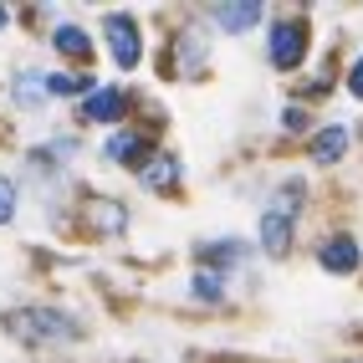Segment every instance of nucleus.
<instances>
[{"instance_id": "obj_1", "label": "nucleus", "mask_w": 363, "mask_h": 363, "mask_svg": "<svg viewBox=\"0 0 363 363\" xmlns=\"http://www.w3.org/2000/svg\"><path fill=\"white\" fill-rule=\"evenodd\" d=\"M6 333L26 348H46V343H77L82 323L62 307H11L6 312Z\"/></svg>"}, {"instance_id": "obj_2", "label": "nucleus", "mask_w": 363, "mask_h": 363, "mask_svg": "<svg viewBox=\"0 0 363 363\" xmlns=\"http://www.w3.org/2000/svg\"><path fill=\"white\" fill-rule=\"evenodd\" d=\"M312 52V26L307 16H281L277 26H266V57L277 72H297Z\"/></svg>"}, {"instance_id": "obj_3", "label": "nucleus", "mask_w": 363, "mask_h": 363, "mask_svg": "<svg viewBox=\"0 0 363 363\" xmlns=\"http://www.w3.org/2000/svg\"><path fill=\"white\" fill-rule=\"evenodd\" d=\"M154 154H159V143L143 133V128H113L108 143H103V159L118 164V169H143Z\"/></svg>"}, {"instance_id": "obj_4", "label": "nucleus", "mask_w": 363, "mask_h": 363, "mask_svg": "<svg viewBox=\"0 0 363 363\" xmlns=\"http://www.w3.org/2000/svg\"><path fill=\"white\" fill-rule=\"evenodd\" d=\"M103 41H108L113 62L123 67V72L143 62V31H138V21H133V16H118V11H113V16L103 21Z\"/></svg>"}, {"instance_id": "obj_5", "label": "nucleus", "mask_w": 363, "mask_h": 363, "mask_svg": "<svg viewBox=\"0 0 363 363\" xmlns=\"http://www.w3.org/2000/svg\"><path fill=\"white\" fill-rule=\"evenodd\" d=\"M205 16H210L215 26H220V31L240 36V31H251V26H261V16H266V6H261V0H215V6H205Z\"/></svg>"}, {"instance_id": "obj_6", "label": "nucleus", "mask_w": 363, "mask_h": 363, "mask_svg": "<svg viewBox=\"0 0 363 363\" xmlns=\"http://www.w3.org/2000/svg\"><path fill=\"white\" fill-rule=\"evenodd\" d=\"M292 240H297V215L266 205L261 210V251L272 256V261H281L286 251H292Z\"/></svg>"}, {"instance_id": "obj_7", "label": "nucleus", "mask_w": 363, "mask_h": 363, "mask_svg": "<svg viewBox=\"0 0 363 363\" xmlns=\"http://www.w3.org/2000/svg\"><path fill=\"white\" fill-rule=\"evenodd\" d=\"M358 261H363V251H358V240L353 235H328L323 246H318V266L323 272H333V277H353L358 272Z\"/></svg>"}, {"instance_id": "obj_8", "label": "nucleus", "mask_w": 363, "mask_h": 363, "mask_svg": "<svg viewBox=\"0 0 363 363\" xmlns=\"http://www.w3.org/2000/svg\"><path fill=\"white\" fill-rule=\"evenodd\" d=\"M77 113L87 118V123H118V118L128 113V92L123 87H92Z\"/></svg>"}, {"instance_id": "obj_9", "label": "nucleus", "mask_w": 363, "mask_h": 363, "mask_svg": "<svg viewBox=\"0 0 363 363\" xmlns=\"http://www.w3.org/2000/svg\"><path fill=\"white\" fill-rule=\"evenodd\" d=\"M82 220L98 230V235H118L128 225V210H123V200H108V195H87L82 200Z\"/></svg>"}, {"instance_id": "obj_10", "label": "nucleus", "mask_w": 363, "mask_h": 363, "mask_svg": "<svg viewBox=\"0 0 363 363\" xmlns=\"http://www.w3.org/2000/svg\"><path fill=\"white\" fill-rule=\"evenodd\" d=\"M205 57H210V46H205L195 31H179V36H174V57H169V67H174L179 77H200Z\"/></svg>"}, {"instance_id": "obj_11", "label": "nucleus", "mask_w": 363, "mask_h": 363, "mask_svg": "<svg viewBox=\"0 0 363 363\" xmlns=\"http://www.w3.org/2000/svg\"><path fill=\"white\" fill-rule=\"evenodd\" d=\"M240 256H251V246H246V240H210V246H200V272L225 277Z\"/></svg>"}, {"instance_id": "obj_12", "label": "nucleus", "mask_w": 363, "mask_h": 363, "mask_svg": "<svg viewBox=\"0 0 363 363\" xmlns=\"http://www.w3.org/2000/svg\"><path fill=\"white\" fill-rule=\"evenodd\" d=\"M52 46H57L67 62H77V67H87V62H92V36H87L82 26H72V21L52 26Z\"/></svg>"}, {"instance_id": "obj_13", "label": "nucleus", "mask_w": 363, "mask_h": 363, "mask_svg": "<svg viewBox=\"0 0 363 363\" xmlns=\"http://www.w3.org/2000/svg\"><path fill=\"white\" fill-rule=\"evenodd\" d=\"M312 164H337V159H343L348 154V128L343 123H328V128H318V133H312Z\"/></svg>"}, {"instance_id": "obj_14", "label": "nucleus", "mask_w": 363, "mask_h": 363, "mask_svg": "<svg viewBox=\"0 0 363 363\" xmlns=\"http://www.w3.org/2000/svg\"><path fill=\"white\" fill-rule=\"evenodd\" d=\"M138 174H143V184H149V189H174V184H179V159L159 149L149 164L138 169Z\"/></svg>"}, {"instance_id": "obj_15", "label": "nucleus", "mask_w": 363, "mask_h": 363, "mask_svg": "<svg viewBox=\"0 0 363 363\" xmlns=\"http://www.w3.org/2000/svg\"><path fill=\"white\" fill-rule=\"evenodd\" d=\"M189 297H200V302H225V277L195 272V281H189Z\"/></svg>"}, {"instance_id": "obj_16", "label": "nucleus", "mask_w": 363, "mask_h": 363, "mask_svg": "<svg viewBox=\"0 0 363 363\" xmlns=\"http://www.w3.org/2000/svg\"><path fill=\"white\" fill-rule=\"evenodd\" d=\"M41 92H46V77H41V72H16V103H21V108H31Z\"/></svg>"}, {"instance_id": "obj_17", "label": "nucleus", "mask_w": 363, "mask_h": 363, "mask_svg": "<svg viewBox=\"0 0 363 363\" xmlns=\"http://www.w3.org/2000/svg\"><path fill=\"white\" fill-rule=\"evenodd\" d=\"M16 205H21L16 179H0V225H11V220H16Z\"/></svg>"}, {"instance_id": "obj_18", "label": "nucleus", "mask_w": 363, "mask_h": 363, "mask_svg": "<svg viewBox=\"0 0 363 363\" xmlns=\"http://www.w3.org/2000/svg\"><path fill=\"white\" fill-rule=\"evenodd\" d=\"M281 128H286V133H302V128H307V113H302V108H286V113H281Z\"/></svg>"}, {"instance_id": "obj_19", "label": "nucleus", "mask_w": 363, "mask_h": 363, "mask_svg": "<svg viewBox=\"0 0 363 363\" xmlns=\"http://www.w3.org/2000/svg\"><path fill=\"white\" fill-rule=\"evenodd\" d=\"M348 92L363 103V57H358V62H353V72H348Z\"/></svg>"}, {"instance_id": "obj_20", "label": "nucleus", "mask_w": 363, "mask_h": 363, "mask_svg": "<svg viewBox=\"0 0 363 363\" xmlns=\"http://www.w3.org/2000/svg\"><path fill=\"white\" fill-rule=\"evenodd\" d=\"M6 21H11V11H0V26H6Z\"/></svg>"}]
</instances>
